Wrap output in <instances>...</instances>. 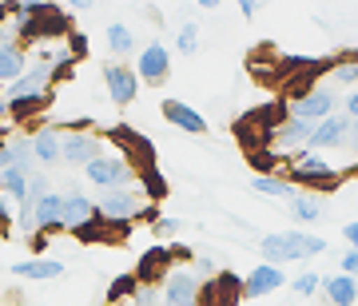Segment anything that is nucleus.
Returning a JSON list of instances; mask_svg holds the SVG:
<instances>
[{
	"label": "nucleus",
	"instance_id": "423d86ee",
	"mask_svg": "<svg viewBox=\"0 0 358 306\" xmlns=\"http://www.w3.org/2000/svg\"><path fill=\"white\" fill-rule=\"evenodd\" d=\"M203 298V282L195 279L192 267H171L167 279L159 282V303L164 306H199Z\"/></svg>",
	"mask_w": 358,
	"mask_h": 306
},
{
	"label": "nucleus",
	"instance_id": "e433bc0d",
	"mask_svg": "<svg viewBox=\"0 0 358 306\" xmlns=\"http://www.w3.org/2000/svg\"><path fill=\"white\" fill-rule=\"evenodd\" d=\"M343 239L350 242V251H358V219H355V223H346V227H343Z\"/></svg>",
	"mask_w": 358,
	"mask_h": 306
},
{
	"label": "nucleus",
	"instance_id": "f8f14e48",
	"mask_svg": "<svg viewBox=\"0 0 358 306\" xmlns=\"http://www.w3.org/2000/svg\"><path fill=\"white\" fill-rule=\"evenodd\" d=\"M346 136H350V119H346L343 112H334L331 119H322V124H315V136H310V147L307 152H343L346 147Z\"/></svg>",
	"mask_w": 358,
	"mask_h": 306
},
{
	"label": "nucleus",
	"instance_id": "4c0bfd02",
	"mask_svg": "<svg viewBox=\"0 0 358 306\" xmlns=\"http://www.w3.org/2000/svg\"><path fill=\"white\" fill-rule=\"evenodd\" d=\"M343 152H350V155L358 159V119L350 124V136H346V147H343Z\"/></svg>",
	"mask_w": 358,
	"mask_h": 306
},
{
	"label": "nucleus",
	"instance_id": "412c9836",
	"mask_svg": "<svg viewBox=\"0 0 358 306\" xmlns=\"http://www.w3.org/2000/svg\"><path fill=\"white\" fill-rule=\"evenodd\" d=\"M287 207H291V215H294V223H319L322 219V199L315 191H294L291 199H287Z\"/></svg>",
	"mask_w": 358,
	"mask_h": 306
},
{
	"label": "nucleus",
	"instance_id": "a211bd4d",
	"mask_svg": "<svg viewBox=\"0 0 358 306\" xmlns=\"http://www.w3.org/2000/svg\"><path fill=\"white\" fill-rule=\"evenodd\" d=\"M64 219V191H48L36 203V215H32V231L36 235H52V231H64L60 227Z\"/></svg>",
	"mask_w": 358,
	"mask_h": 306
},
{
	"label": "nucleus",
	"instance_id": "ea45409f",
	"mask_svg": "<svg viewBox=\"0 0 358 306\" xmlns=\"http://www.w3.org/2000/svg\"><path fill=\"white\" fill-rule=\"evenodd\" d=\"M44 247H48V235H32V251H36V255L44 251Z\"/></svg>",
	"mask_w": 358,
	"mask_h": 306
},
{
	"label": "nucleus",
	"instance_id": "cd10ccee",
	"mask_svg": "<svg viewBox=\"0 0 358 306\" xmlns=\"http://www.w3.org/2000/svg\"><path fill=\"white\" fill-rule=\"evenodd\" d=\"M176 52H183V56H195V52H199V24L187 20V24L179 28L176 32Z\"/></svg>",
	"mask_w": 358,
	"mask_h": 306
},
{
	"label": "nucleus",
	"instance_id": "6ab92c4d",
	"mask_svg": "<svg viewBox=\"0 0 358 306\" xmlns=\"http://www.w3.org/2000/svg\"><path fill=\"white\" fill-rule=\"evenodd\" d=\"M13 275L28 282H52L64 275V263H56V258H20V263H13Z\"/></svg>",
	"mask_w": 358,
	"mask_h": 306
},
{
	"label": "nucleus",
	"instance_id": "6e6552de",
	"mask_svg": "<svg viewBox=\"0 0 358 306\" xmlns=\"http://www.w3.org/2000/svg\"><path fill=\"white\" fill-rule=\"evenodd\" d=\"M310 136H315V124H307V119H279L275 124V136H271V152L279 155V159H291V155L307 152L310 147Z\"/></svg>",
	"mask_w": 358,
	"mask_h": 306
},
{
	"label": "nucleus",
	"instance_id": "473e14b6",
	"mask_svg": "<svg viewBox=\"0 0 358 306\" xmlns=\"http://www.w3.org/2000/svg\"><path fill=\"white\" fill-rule=\"evenodd\" d=\"M338 112H343L346 119H350V124L358 119V88H355V92H346V96H343V103H338Z\"/></svg>",
	"mask_w": 358,
	"mask_h": 306
},
{
	"label": "nucleus",
	"instance_id": "f3484780",
	"mask_svg": "<svg viewBox=\"0 0 358 306\" xmlns=\"http://www.w3.org/2000/svg\"><path fill=\"white\" fill-rule=\"evenodd\" d=\"M171 247H152L148 255L140 258V267H136V279H140V286H159V282L167 279V270H171Z\"/></svg>",
	"mask_w": 358,
	"mask_h": 306
},
{
	"label": "nucleus",
	"instance_id": "2f4dec72",
	"mask_svg": "<svg viewBox=\"0 0 358 306\" xmlns=\"http://www.w3.org/2000/svg\"><path fill=\"white\" fill-rule=\"evenodd\" d=\"M16 231V211H13V203L0 195V235H13Z\"/></svg>",
	"mask_w": 358,
	"mask_h": 306
},
{
	"label": "nucleus",
	"instance_id": "58836bf2",
	"mask_svg": "<svg viewBox=\"0 0 358 306\" xmlns=\"http://www.w3.org/2000/svg\"><path fill=\"white\" fill-rule=\"evenodd\" d=\"M239 13H243V16H255L259 4H255V0H239Z\"/></svg>",
	"mask_w": 358,
	"mask_h": 306
},
{
	"label": "nucleus",
	"instance_id": "dca6fc26",
	"mask_svg": "<svg viewBox=\"0 0 358 306\" xmlns=\"http://www.w3.org/2000/svg\"><path fill=\"white\" fill-rule=\"evenodd\" d=\"M279 286H287V275H282V267L259 263V267L243 279V298H267V294H275Z\"/></svg>",
	"mask_w": 358,
	"mask_h": 306
},
{
	"label": "nucleus",
	"instance_id": "1a4fd4ad",
	"mask_svg": "<svg viewBox=\"0 0 358 306\" xmlns=\"http://www.w3.org/2000/svg\"><path fill=\"white\" fill-rule=\"evenodd\" d=\"M136 76H140V84H164L171 76V52H167V44H159V40L143 44L140 56H136Z\"/></svg>",
	"mask_w": 358,
	"mask_h": 306
},
{
	"label": "nucleus",
	"instance_id": "9d476101",
	"mask_svg": "<svg viewBox=\"0 0 358 306\" xmlns=\"http://www.w3.org/2000/svg\"><path fill=\"white\" fill-rule=\"evenodd\" d=\"M28 72V48L13 36V28H0V84L8 88Z\"/></svg>",
	"mask_w": 358,
	"mask_h": 306
},
{
	"label": "nucleus",
	"instance_id": "f257e3e1",
	"mask_svg": "<svg viewBox=\"0 0 358 306\" xmlns=\"http://www.w3.org/2000/svg\"><path fill=\"white\" fill-rule=\"evenodd\" d=\"M327 251V239L322 235H310V231H275V235H263L259 242V255L271 267H282V263H303V258H315Z\"/></svg>",
	"mask_w": 358,
	"mask_h": 306
},
{
	"label": "nucleus",
	"instance_id": "9b49d317",
	"mask_svg": "<svg viewBox=\"0 0 358 306\" xmlns=\"http://www.w3.org/2000/svg\"><path fill=\"white\" fill-rule=\"evenodd\" d=\"M103 88H108L112 103H131L136 96H140V76H136L131 64L112 60V64H103Z\"/></svg>",
	"mask_w": 358,
	"mask_h": 306
},
{
	"label": "nucleus",
	"instance_id": "0eeeda50",
	"mask_svg": "<svg viewBox=\"0 0 358 306\" xmlns=\"http://www.w3.org/2000/svg\"><path fill=\"white\" fill-rule=\"evenodd\" d=\"M108 147H103V136H96V131H84V128H72L64 131V143H60V163L64 167H84L96 159V155H103Z\"/></svg>",
	"mask_w": 358,
	"mask_h": 306
},
{
	"label": "nucleus",
	"instance_id": "a19ab883",
	"mask_svg": "<svg viewBox=\"0 0 358 306\" xmlns=\"http://www.w3.org/2000/svg\"><path fill=\"white\" fill-rule=\"evenodd\" d=\"M8 16H13V4H0V24H4Z\"/></svg>",
	"mask_w": 358,
	"mask_h": 306
},
{
	"label": "nucleus",
	"instance_id": "4be33fe9",
	"mask_svg": "<svg viewBox=\"0 0 358 306\" xmlns=\"http://www.w3.org/2000/svg\"><path fill=\"white\" fill-rule=\"evenodd\" d=\"M327 76H331V88L338 92H355L358 88V56H343V60H334L327 64Z\"/></svg>",
	"mask_w": 358,
	"mask_h": 306
},
{
	"label": "nucleus",
	"instance_id": "39448f33",
	"mask_svg": "<svg viewBox=\"0 0 358 306\" xmlns=\"http://www.w3.org/2000/svg\"><path fill=\"white\" fill-rule=\"evenodd\" d=\"M338 103H343V96L331 84H315V88H307L303 96H294L287 103V115L291 119H307V124H322V119H331L338 112Z\"/></svg>",
	"mask_w": 358,
	"mask_h": 306
},
{
	"label": "nucleus",
	"instance_id": "c85d7f7f",
	"mask_svg": "<svg viewBox=\"0 0 358 306\" xmlns=\"http://www.w3.org/2000/svg\"><path fill=\"white\" fill-rule=\"evenodd\" d=\"M294 294L299 298H315V294L322 291V275H315V270H303V275H294Z\"/></svg>",
	"mask_w": 358,
	"mask_h": 306
},
{
	"label": "nucleus",
	"instance_id": "2eb2a0df",
	"mask_svg": "<svg viewBox=\"0 0 358 306\" xmlns=\"http://www.w3.org/2000/svg\"><path fill=\"white\" fill-rule=\"evenodd\" d=\"M159 112H164V119L171 124V128L187 131V136H203V131H207V119L195 112L192 103H183V100H171V96H167V100L159 103Z\"/></svg>",
	"mask_w": 358,
	"mask_h": 306
},
{
	"label": "nucleus",
	"instance_id": "5701e85b",
	"mask_svg": "<svg viewBox=\"0 0 358 306\" xmlns=\"http://www.w3.org/2000/svg\"><path fill=\"white\" fill-rule=\"evenodd\" d=\"M251 191H259L263 199H291L299 187H291L287 175H251Z\"/></svg>",
	"mask_w": 358,
	"mask_h": 306
},
{
	"label": "nucleus",
	"instance_id": "f03ea898",
	"mask_svg": "<svg viewBox=\"0 0 358 306\" xmlns=\"http://www.w3.org/2000/svg\"><path fill=\"white\" fill-rule=\"evenodd\" d=\"M96 215L103 223H112V227H128L131 219H152L159 223V211L152 207V199L140 191V183L136 187H112V191H100L96 199Z\"/></svg>",
	"mask_w": 358,
	"mask_h": 306
},
{
	"label": "nucleus",
	"instance_id": "4468645a",
	"mask_svg": "<svg viewBox=\"0 0 358 306\" xmlns=\"http://www.w3.org/2000/svg\"><path fill=\"white\" fill-rule=\"evenodd\" d=\"M28 140H32V159H36V167H56V163H60V143H64V131L56 128V124L36 128Z\"/></svg>",
	"mask_w": 358,
	"mask_h": 306
},
{
	"label": "nucleus",
	"instance_id": "f704fd0d",
	"mask_svg": "<svg viewBox=\"0 0 358 306\" xmlns=\"http://www.w3.org/2000/svg\"><path fill=\"white\" fill-rule=\"evenodd\" d=\"M155 231H159L164 239H176V235H179V219H167V215H159V223H155Z\"/></svg>",
	"mask_w": 358,
	"mask_h": 306
},
{
	"label": "nucleus",
	"instance_id": "c9c22d12",
	"mask_svg": "<svg viewBox=\"0 0 358 306\" xmlns=\"http://www.w3.org/2000/svg\"><path fill=\"white\" fill-rule=\"evenodd\" d=\"M343 275L358 279V251H346V255H343Z\"/></svg>",
	"mask_w": 358,
	"mask_h": 306
},
{
	"label": "nucleus",
	"instance_id": "bb28decb",
	"mask_svg": "<svg viewBox=\"0 0 358 306\" xmlns=\"http://www.w3.org/2000/svg\"><path fill=\"white\" fill-rule=\"evenodd\" d=\"M136 286H140V279H136V275H120V279L112 282V286H108V303H128L131 294H136Z\"/></svg>",
	"mask_w": 358,
	"mask_h": 306
},
{
	"label": "nucleus",
	"instance_id": "ddd939ff",
	"mask_svg": "<svg viewBox=\"0 0 358 306\" xmlns=\"http://www.w3.org/2000/svg\"><path fill=\"white\" fill-rule=\"evenodd\" d=\"M96 199H92V195H84V191H76V187H72V191H64V219H60V227L64 231H84V227H92V223H96Z\"/></svg>",
	"mask_w": 358,
	"mask_h": 306
},
{
	"label": "nucleus",
	"instance_id": "aec40b11",
	"mask_svg": "<svg viewBox=\"0 0 358 306\" xmlns=\"http://www.w3.org/2000/svg\"><path fill=\"white\" fill-rule=\"evenodd\" d=\"M322 294H327V303L331 306H355L358 303V279L350 275H331V279H322Z\"/></svg>",
	"mask_w": 358,
	"mask_h": 306
},
{
	"label": "nucleus",
	"instance_id": "b1692460",
	"mask_svg": "<svg viewBox=\"0 0 358 306\" xmlns=\"http://www.w3.org/2000/svg\"><path fill=\"white\" fill-rule=\"evenodd\" d=\"M103 40H108V52H112L115 60H120V56H131V52H136V32H131L128 24H120V20H115V24H108Z\"/></svg>",
	"mask_w": 358,
	"mask_h": 306
},
{
	"label": "nucleus",
	"instance_id": "7ed1b4c3",
	"mask_svg": "<svg viewBox=\"0 0 358 306\" xmlns=\"http://www.w3.org/2000/svg\"><path fill=\"white\" fill-rule=\"evenodd\" d=\"M343 179V171L322 159L319 152H299L287 159V183L291 187H315V191H331L334 183Z\"/></svg>",
	"mask_w": 358,
	"mask_h": 306
},
{
	"label": "nucleus",
	"instance_id": "a878e982",
	"mask_svg": "<svg viewBox=\"0 0 358 306\" xmlns=\"http://www.w3.org/2000/svg\"><path fill=\"white\" fill-rule=\"evenodd\" d=\"M140 191L155 203V199H164V195H167V179L159 175L155 167H152V171H140Z\"/></svg>",
	"mask_w": 358,
	"mask_h": 306
},
{
	"label": "nucleus",
	"instance_id": "20e7f679",
	"mask_svg": "<svg viewBox=\"0 0 358 306\" xmlns=\"http://www.w3.org/2000/svg\"><path fill=\"white\" fill-rule=\"evenodd\" d=\"M84 179H88L92 187H100V191H112V187H136L140 183V171L120 152H103L84 167Z\"/></svg>",
	"mask_w": 358,
	"mask_h": 306
},
{
	"label": "nucleus",
	"instance_id": "393cba45",
	"mask_svg": "<svg viewBox=\"0 0 358 306\" xmlns=\"http://www.w3.org/2000/svg\"><path fill=\"white\" fill-rule=\"evenodd\" d=\"M0 195L13 207H20V199L28 195V175L24 171H0Z\"/></svg>",
	"mask_w": 358,
	"mask_h": 306
},
{
	"label": "nucleus",
	"instance_id": "7c9ffc66",
	"mask_svg": "<svg viewBox=\"0 0 358 306\" xmlns=\"http://www.w3.org/2000/svg\"><path fill=\"white\" fill-rule=\"evenodd\" d=\"M192 270H195V279H199V282H203V279L211 282V279L219 275V267H215L207 255H195V258H192Z\"/></svg>",
	"mask_w": 358,
	"mask_h": 306
},
{
	"label": "nucleus",
	"instance_id": "c756f323",
	"mask_svg": "<svg viewBox=\"0 0 358 306\" xmlns=\"http://www.w3.org/2000/svg\"><path fill=\"white\" fill-rule=\"evenodd\" d=\"M124 306H164L159 303V286H136V294Z\"/></svg>",
	"mask_w": 358,
	"mask_h": 306
},
{
	"label": "nucleus",
	"instance_id": "72a5a7b5",
	"mask_svg": "<svg viewBox=\"0 0 358 306\" xmlns=\"http://www.w3.org/2000/svg\"><path fill=\"white\" fill-rule=\"evenodd\" d=\"M84 52H88V40H84V32H76V28H72V36H68V56H72V60H80Z\"/></svg>",
	"mask_w": 358,
	"mask_h": 306
}]
</instances>
